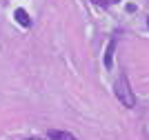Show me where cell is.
<instances>
[{
	"label": "cell",
	"instance_id": "52a82bcc",
	"mask_svg": "<svg viewBox=\"0 0 149 140\" xmlns=\"http://www.w3.org/2000/svg\"><path fill=\"white\" fill-rule=\"evenodd\" d=\"M27 140H38V138H27Z\"/></svg>",
	"mask_w": 149,
	"mask_h": 140
},
{
	"label": "cell",
	"instance_id": "5b68a950",
	"mask_svg": "<svg viewBox=\"0 0 149 140\" xmlns=\"http://www.w3.org/2000/svg\"><path fill=\"white\" fill-rule=\"evenodd\" d=\"M113 2H118V0H105V5H113Z\"/></svg>",
	"mask_w": 149,
	"mask_h": 140
},
{
	"label": "cell",
	"instance_id": "277c9868",
	"mask_svg": "<svg viewBox=\"0 0 149 140\" xmlns=\"http://www.w3.org/2000/svg\"><path fill=\"white\" fill-rule=\"evenodd\" d=\"M16 20H18V24H22V27H31V18H29V13L25 11V9H16Z\"/></svg>",
	"mask_w": 149,
	"mask_h": 140
},
{
	"label": "cell",
	"instance_id": "3957f363",
	"mask_svg": "<svg viewBox=\"0 0 149 140\" xmlns=\"http://www.w3.org/2000/svg\"><path fill=\"white\" fill-rule=\"evenodd\" d=\"M47 136H49L51 140H76V136L67 134V131H58V129H49Z\"/></svg>",
	"mask_w": 149,
	"mask_h": 140
},
{
	"label": "cell",
	"instance_id": "8992f818",
	"mask_svg": "<svg viewBox=\"0 0 149 140\" xmlns=\"http://www.w3.org/2000/svg\"><path fill=\"white\" fill-rule=\"evenodd\" d=\"M93 2H96V5H102V2H105V0H93Z\"/></svg>",
	"mask_w": 149,
	"mask_h": 140
},
{
	"label": "cell",
	"instance_id": "6da1fadb",
	"mask_svg": "<svg viewBox=\"0 0 149 140\" xmlns=\"http://www.w3.org/2000/svg\"><path fill=\"white\" fill-rule=\"evenodd\" d=\"M116 98L120 100V104L129 107V109H131V107H136V96H134V91H131L127 76H120L118 82H116Z\"/></svg>",
	"mask_w": 149,
	"mask_h": 140
},
{
	"label": "cell",
	"instance_id": "7a4b0ae2",
	"mask_svg": "<svg viewBox=\"0 0 149 140\" xmlns=\"http://www.w3.org/2000/svg\"><path fill=\"white\" fill-rule=\"evenodd\" d=\"M113 51H116V40H111L107 45V51H105V67L107 69L113 67Z\"/></svg>",
	"mask_w": 149,
	"mask_h": 140
}]
</instances>
